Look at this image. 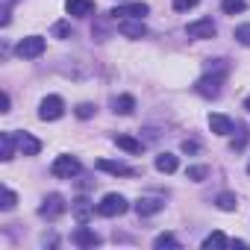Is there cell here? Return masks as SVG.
<instances>
[{"instance_id":"obj_1","label":"cell","mask_w":250,"mask_h":250,"mask_svg":"<svg viewBox=\"0 0 250 250\" xmlns=\"http://www.w3.org/2000/svg\"><path fill=\"white\" fill-rule=\"evenodd\" d=\"M127 209H130V203H127V197H124V194H106L97 203V215H103V218H118V215H124Z\"/></svg>"},{"instance_id":"obj_2","label":"cell","mask_w":250,"mask_h":250,"mask_svg":"<svg viewBox=\"0 0 250 250\" xmlns=\"http://www.w3.org/2000/svg\"><path fill=\"white\" fill-rule=\"evenodd\" d=\"M50 174H53L56 180H71V177H77V174H80V162H77V156H68V153L56 156L53 165H50Z\"/></svg>"},{"instance_id":"obj_3","label":"cell","mask_w":250,"mask_h":250,"mask_svg":"<svg viewBox=\"0 0 250 250\" xmlns=\"http://www.w3.org/2000/svg\"><path fill=\"white\" fill-rule=\"evenodd\" d=\"M65 115V100L59 94H47L42 103H39V118L42 121H59Z\"/></svg>"},{"instance_id":"obj_4","label":"cell","mask_w":250,"mask_h":250,"mask_svg":"<svg viewBox=\"0 0 250 250\" xmlns=\"http://www.w3.org/2000/svg\"><path fill=\"white\" fill-rule=\"evenodd\" d=\"M44 39L42 36H27V39H21L18 42V47H15V53L21 56V59H39L42 53H44Z\"/></svg>"},{"instance_id":"obj_5","label":"cell","mask_w":250,"mask_h":250,"mask_svg":"<svg viewBox=\"0 0 250 250\" xmlns=\"http://www.w3.org/2000/svg\"><path fill=\"white\" fill-rule=\"evenodd\" d=\"M221 85H224V74H215V71H206L200 80H197V94L203 97H218L221 94Z\"/></svg>"},{"instance_id":"obj_6","label":"cell","mask_w":250,"mask_h":250,"mask_svg":"<svg viewBox=\"0 0 250 250\" xmlns=\"http://www.w3.org/2000/svg\"><path fill=\"white\" fill-rule=\"evenodd\" d=\"M65 209H68V203H65L62 194H47L42 200V206H39V215L47 218V221H56L59 215H65Z\"/></svg>"},{"instance_id":"obj_7","label":"cell","mask_w":250,"mask_h":250,"mask_svg":"<svg viewBox=\"0 0 250 250\" xmlns=\"http://www.w3.org/2000/svg\"><path fill=\"white\" fill-rule=\"evenodd\" d=\"M150 9H147V3H142V0H133V3H121V6H115L109 15L115 18V21H124V18H145Z\"/></svg>"},{"instance_id":"obj_8","label":"cell","mask_w":250,"mask_h":250,"mask_svg":"<svg viewBox=\"0 0 250 250\" xmlns=\"http://www.w3.org/2000/svg\"><path fill=\"white\" fill-rule=\"evenodd\" d=\"M186 33H188V39L203 42V39H215L218 27H215V21H212V18H197V21H191V24L186 27Z\"/></svg>"},{"instance_id":"obj_9","label":"cell","mask_w":250,"mask_h":250,"mask_svg":"<svg viewBox=\"0 0 250 250\" xmlns=\"http://www.w3.org/2000/svg\"><path fill=\"white\" fill-rule=\"evenodd\" d=\"M118 33L127 36V39H145L147 36V27L142 24V18H124L118 24Z\"/></svg>"},{"instance_id":"obj_10","label":"cell","mask_w":250,"mask_h":250,"mask_svg":"<svg viewBox=\"0 0 250 250\" xmlns=\"http://www.w3.org/2000/svg\"><path fill=\"white\" fill-rule=\"evenodd\" d=\"M97 171L115 174V177H133L136 168H130L127 162H115V159H97Z\"/></svg>"},{"instance_id":"obj_11","label":"cell","mask_w":250,"mask_h":250,"mask_svg":"<svg viewBox=\"0 0 250 250\" xmlns=\"http://www.w3.org/2000/svg\"><path fill=\"white\" fill-rule=\"evenodd\" d=\"M71 241H74L77 247H97L103 238H100L94 229H88V227H77V229H74V235H71Z\"/></svg>"},{"instance_id":"obj_12","label":"cell","mask_w":250,"mask_h":250,"mask_svg":"<svg viewBox=\"0 0 250 250\" xmlns=\"http://www.w3.org/2000/svg\"><path fill=\"white\" fill-rule=\"evenodd\" d=\"M65 12L74 18H88L94 15V0H65Z\"/></svg>"},{"instance_id":"obj_13","label":"cell","mask_w":250,"mask_h":250,"mask_svg":"<svg viewBox=\"0 0 250 250\" xmlns=\"http://www.w3.org/2000/svg\"><path fill=\"white\" fill-rule=\"evenodd\" d=\"M15 145H18V150L24 156H36L42 150V142L36 136H30V133H15Z\"/></svg>"},{"instance_id":"obj_14","label":"cell","mask_w":250,"mask_h":250,"mask_svg":"<svg viewBox=\"0 0 250 250\" xmlns=\"http://www.w3.org/2000/svg\"><path fill=\"white\" fill-rule=\"evenodd\" d=\"M162 200L159 197H139L136 200V212H139V218H150V215H156V212H162Z\"/></svg>"},{"instance_id":"obj_15","label":"cell","mask_w":250,"mask_h":250,"mask_svg":"<svg viewBox=\"0 0 250 250\" xmlns=\"http://www.w3.org/2000/svg\"><path fill=\"white\" fill-rule=\"evenodd\" d=\"M209 130L215 133V136H229L232 133V121L227 118V115H209Z\"/></svg>"},{"instance_id":"obj_16","label":"cell","mask_w":250,"mask_h":250,"mask_svg":"<svg viewBox=\"0 0 250 250\" xmlns=\"http://www.w3.org/2000/svg\"><path fill=\"white\" fill-rule=\"evenodd\" d=\"M177 168H180V162H177L174 153H159V156H156V171H159V174H174Z\"/></svg>"},{"instance_id":"obj_17","label":"cell","mask_w":250,"mask_h":250,"mask_svg":"<svg viewBox=\"0 0 250 250\" xmlns=\"http://www.w3.org/2000/svg\"><path fill=\"white\" fill-rule=\"evenodd\" d=\"M112 142H115L121 150H127V153H142V150H145V145H142L139 139H133V136H115Z\"/></svg>"},{"instance_id":"obj_18","label":"cell","mask_w":250,"mask_h":250,"mask_svg":"<svg viewBox=\"0 0 250 250\" xmlns=\"http://www.w3.org/2000/svg\"><path fill=\"white\" fill-rule=\"evenodd\" d=\"M12 147H18L15 145V133H0V159L3 162L12 159Z\"/></svg>"},{"instance_id":"obj_19","label":"cell","mask_w":250,"mask_h":250,"mask_svg":"<svg viewBox=\"0 0 250 250\" xmlns=\"http://www.w3.org/2000/svg\"><path fill=\"white\" fill-rule=\"evenodd\" d=\"M112 109H115L118 115H130V112L136 109V100H133L130 94H121V97H115V100H112Z\"/></svg>"},{"instance_id":"obj_20","label":"cell","mask_w":250,"mask_h":250,"mask_svg":"<svg viewBox=\"0 0 250 250\" xmlns=\"http://www.w3.org/2000/svg\"><path fill=\"white\" fill-rule=\"evenodd\" d=\"M215 206H218L221 212H235L238 200H235V194H229V191H221V194L215 197Z\"/></svg>"},{"instance_id":"obj_21","label":"cell","mask_w":250,"mask_h":250,"mask_svg":"<svg viewBox=\"0 0 250 250\" xmlns=\"http://www.w3.org/2000/svg\"><path fill=\"white\" fill-rule=\"evenodd\" d=\"M221 9H224V15L244 12V9H247V0H221Z\"/></svg>"},{"instance_id":"obj_22","label":"cell","mask_w":250,"mask_h":250,"mask_svg":"<svg viewBox=\"0 0 250 250\" xmlns=\"http://www.w3.org/2000/svg\"><path fill=\"white\" fill-rule=\"evenodd\" d=\"M153 247H156V250H165V247H180V241H177L171 232H159V235L153 238Z\"/></svg>"},{"instance_id":"obj_23","label":"cell","mask_w":250,"mask_h":250,"mask_svg":"<svg viewBox=\"0 0 250 250\" xmlns=\"http://www.w3.org/2000/svg\"><path fill=\"white\" fill-rule=\"evenodd\" d=\"M229 241H227V235L224 232H212V235H206L203 238V250H212V247H227Z\"/></svg>"},{"instance_id":"obj_24","label":"cell","mask_w":250,"mask_h":250,"mask_svg":"<svg viewBox=\"0 0 250 250\" xmlns=\"http://www.w3.org/2000/svg\"><path fill=\"white\" fill-rule=\"evenodd\" d=\"M186 177H188L191 183H203V180L209 177V168H206V165H191V168L186 171Z\"/></svg>"},{"instance_id":"obj_25","label":"cell","mask_w":250,"mask_h":250,"mask_svg":"<svg viewBox=\"0 0 250 250\" xmlns=\"http://www.w3.org/2000/svg\"><path fill=\"white\" fill-rule=\"evenodd\" d=\"M232 36H235V42H238V44H244V47H250V24H238Z\"/></svg>"},{"instance_id":"obj_26","label":"cell","mask_w":250,"mask_h":250,"mask_svg":"<svg viewBox=\"0 0 250 250\" xmlns=\"http://www.w3.org/2000/svg\"><path fill=\"white\" fill-rule=\"evenodd\" d=\"M15 203H18L15 191H12V188H3V203H0V209H3V212H9V209H15Z\"/></svg>"},{"instance_id":"obj_27","label":"cell","mask_w":250,"mask_h":250,"mask_svg":"<svg viewBox=\"0 0 250 250\" xmlns=\"http://www.w3.org/2000/svg\"><path fill=\"white\" fill-rule=\"evenodd\" d=\"M53 36H56V39H71V24H68V21L53 24Z\"/></svg>"},{"instance_id":"obj_28","label":"cell","mask_w":250,"mask_h":250,"mask_svg":"<svg viewBox=\"0 0 250 250\" xmlns=\"http://www.w3.org/2000/svg\"><path fill=\"white\" fill-rule=\"evenodd\" d=\"M74 215H77V221H80V224H85V218H88V200H77Z\"/></svg>"},{"instance_id":"obj_29","label":"cell","mask_w":250,"mask_h":250,"mask_svg":"<svg viewBox=\"0 0 250 250\" xmlns=\"http://www.w3.org/2000/svg\"><path fill=\"white\" fill-rule=\"evenodd\" d=\"M91 115H94V106H91V103H80V106H77V118H83V121H88Z\"/></svg>"},{"instance_id":"obj_30","label":"cell","mask_w":250,"mask_h":250,"mask_svg":"<svg viewBox=\"0 0 250 250\" xmlns=\"http://www.w3.org/2000/svg\"><path fill=\"white\" fill-rule=\"evenodd\" d=\"M197 6V0H174V9L177 12H188V9H194Z\"/></svg>"},{"instance_id":"obj_31","label":"cell","mask_w":250,"mask_h":250,"mask_svg":"<svg viewBox=\"0 0 250 250\" xmlns=\"http://www.w3.org/2000/svg\"><path fill=\"white\" fill-rule=\"evenodd\" d=\"M197 150H200V145H197V142H188V139L183 142V153H197Z\"/></svg>"},{"instance_id":"obj_32","label":"cell","mask_w":250,"mask_h":250,"mask_svg":"<svg viewBox=\"0 0 250 250\" xmlns=\"http://www.w3.org/2000/svg\"><path fill=\"white\" fill-rule=\"evenodd\" d=\"M9 103H12V100H9V94L3 91V94H0V112H9Z\"/></svg>"},{"instance_id":"obj_33","label":"cell","mask_w":250,"mask_h":250,"mask_svg":"<svg viewBox=\"0 0 250 250\" xmlns=\"http://www.w3.org/2000/svg\"><path fill=\"white\" fill-rule=\"evenodd\" d=\"M244 109H247V112H250V94H247V97H244Z\"/></svg>"},{"instance_id":"obj_34","label":"cell","mask_w":250,"mask_h":250,"mask_svg":"<svg viewBox=\"0 0 250 250\" xmlns=\"http://www.w3.org/2000/svg\"><path fill=\"white\" fill-rule=\"evenodd\" d=\"M247 174H250V162H247Z\"/></svg>"}]
</instances>
